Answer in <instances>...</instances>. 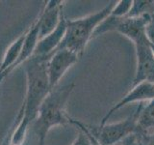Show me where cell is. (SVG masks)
Masks as SVG:
<instances>
[{"instance_id":"obj_1","label":"cell","mask_w":154,"mask_h":145,"mask_svg":"<svg viewBox=\"0 0 154 145\" xmlns=\"http://www.w3.org/2000/svg\"><path fill=\"white\" fill-rule=\"evenodd\" d=\"M73 89L74 83L57 86L49 92L42 102L33 122L34 133L38 137V145H45L46 135L55 126L71 124L72 119L66 112V105Z\"/></svg>"},{"instance_id":"obj_2","label":"cell","mask_w":154,"mask_h":145,"mask_svg":"<svg viewBox=\"0 0 154 145\" xmlns=\"http://www.w3.org/2000/svg\"><path fill=\"white\" fill-rule=\"evenodd\" d=\"M48 58L33 56L26 63L27 90L21 108L23 118L33 123L42 102L51 91L46 74V61Z\"/></svg>"},{"instance_id":"obj_3","label":"cell","mask_w":154,"mask_h":145,"mask_svg":"<svg viewBox=\"0 0 154 145\" xmlns=\"http://www.w3.org/2000/svg\"><path fill=\"white\" fill-rule=\"evenodd\" d=\"M115 4L116 1H111L96 13L76 19H66V32L59 48H66L81 56L93 39L95 29L110 16Z\"/></svg>"},{"instance_id":"obj_4","label":"cell","mask_w":154,"mask_h":145,"mask_svg":"<svg viewBox=\"0 0 154 145\" xmlns=\"http://www.w3.org/2000/svg\"><path fill=\"white\" fill-rule=\"evenodd\" d=\"M138 113L139 108L126 119L118 123L99 125L96 128H88L79 121L73 119L71 120V124L75 125L79 130H84L94 143L98 145H116L128 135L136 133Z\"/></svg>"},{"instance_id":"obj_5","label":"cell","mask_w":154,"mask_h":145,"mask_svg":"<svg viewBox=\"0 0 154 145\" xmlns=\"http://www.w3.org/2000/svg\"><path fill=\"white\" fill-rule=\"evenodd\" d=\"M79 55L66 48H58L46 61V74L50 89L58 86L67 70L78 61Z\"/></svg>"},{"instance_id":"obj_6","label":"cell","mask_w":154,"mask_h":145,"mask_svg":"<svg viewBox=\"0 0 154 145\" xmlns=\"http://www.w3.org/2000/svg\"><path fill=\"white\" fill-rule=\"evenodd\" d=\"M136 50L137 67L132 87L141 82L154 84V53L147 39L134 44Z\"/></svg>"},{"instance_id":"obj_7","label":"cell","mask_w":154,"mask_h":145,"mask_svg":"<svg viewBox=\"0 0 154 145\" xmlns=\"http://www.w3.org/2000/svg\"><path fill=\"white\" fill-rule=\"evenodd\" d=\"M63 1L61 0H51L47 1L38 17V36L40 40L47 36L59 25L63 14Z\"/></svg>"},{"instance_id":"obj_8","label":"cell","mask_w":154,"mask_h":145,"mask_svg":"<svg viewBox=\"0 0 154 145\" xmlns=\"http://www.w3.org/2000/svg\"><path fill=\"white\" fill-rule=\"evenodd\" d=\"M154 99V84L149 82H141L132 87L128 93L120 100L118 104H116L113 108L108 111L106 115L101 120L100 125H104L108 122V119L112 116L116 111H118L124 105L132 103H142L143 101H150Z\"/></svg>"},{"instance_id":"obj_9","label":"cell","mask_w":154,"mask_h":145,"mask_svg":"<svg viewBox=\"0 0 154 145\" xmlns=\"http://www.w3.org/2000/svg\"><path fill=\"white\" fill-rule=\"evenodd\" d=\"M66 32V18L63 16L59 25L47 36L42 38L38 43L34 56L48 58L53 52L57 50L63 42Z\"/></svg>"},{"instance_id":"obj_10","label":"cell","mask_w":154,"mask_h":145,"mask_svg":"<svg viewBox=\"0 0 154 145\" xmlns=\"http://www.w3.org/2000/svg\"><path fill=\"white\" fill-rule=\"evenodd\" d=\"M151 128H154V99L148 101V104L146 105L143 103L140 104L136 133H146V130Z\"/></svg>"},{"instance_id":"obj_11","label":"cell","mask_w":154,"mask_h":145,"mask_svg":"<svg viewBox=\"0 0 154 145\" xmlns=\"http://www.w3.org/2000/svg\"><path fill=\"white\" fill-rule=\"evenodd\" d=\"M146 14H154V0H135L127 17L137 18Z\"/></svg>"},{"instance_id":"obj_12","label":"cell","mask_w":154,"mask_h":145,"mask_svg":"<svg viewBox=\"0 0 154 145\" xmlns=\"http://www.w3.org/2000/svg\"><path fill=\"white\" fill-rule=\"evenodd\" d=\"M132 5L133 0H120L119 2H116L112 12H111V16L115 18L127 17L132 8Z\"/></svg>"},{"instance_id":"obj_13","label":"cell","mask_w":154,"mask_h":145,"mask_svg":"<svg viewBox=\"0 0 154 145\" xmlns=\"http://www.w3.org/2000/svg\"><path fill=\"white\" fill-rule=\"evenodd\" d=\"M136 138L132 140L131 144L133 145H154V133L147 134L146 133L140 134L135 133Z\"/></svg>"},{"instance_id":"obj_14","label":"cell","mask_w":154,"mask_h":145,"mask_svg":"<svg viewBox=\"0 0 154 145\" xmlns=\"http://www.w3.org/2000/svg\"><path fill=\"white\" fill-rule=\"evenodd\" d=\"M79 134L77 138L73 141L71 145H94V142L91 139V137L87 134L84 130H79Z\"/></svg>"},{"instance_id":"obj_15","label":"cell","mask_w":154,"mask_h":145,"mask_svg":"<svg viewBox=\"0 0 154 145\" xmlns=\"http://www.w3.org/2000/svg\"><path fill=\"white\" fill-rule=\"evenodd\" d=\"M146 38L150 45L154 47V18L152 17V19L146 26Z\"/></svg>"},{"instance_id":"obj_16","label":"cell","mask_w":154,"mask_h":145,"mask_svg":"<svg viewBox=\"0 0 154 145\" xmlns=\"http://www.w3.org/2000/svg\"><path fill=\"white\" fill-rule=\"evenodd\" d=\"M14 122L12 124L11 127H10V130H8V134L5 135L1 145H11V137H12V134L14 130Z\"/></svg>"},{"instance_id":"obj_17","label":"cell","mask_w":154,"mask_h":145,"mask_svg":"<svg viewBox=\"0 0 154 145\" xmlns=\"http://www.w3.org/2000/svg\"><path fill=\"white\" fill-rule=\"evenodd\" d=\"M151 47H152V50H153V53H154V47H153V46H151Z\"/></svg>"},{"instance_id":"obj_18","label":"cell","mask_w":154,"mask_h":145,"mask_svg":"<svg viewBox=\"0 0 154 145\" xmlns=\"http://www.w3.org/2000/svg\"><path fill=\"white\" fill-rule=\"evenodd\" d=\"M127 145H133V144H131V143H130V144H127Z\"/></svg>"}]
</instances>
